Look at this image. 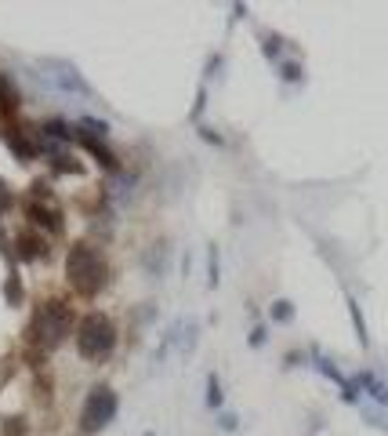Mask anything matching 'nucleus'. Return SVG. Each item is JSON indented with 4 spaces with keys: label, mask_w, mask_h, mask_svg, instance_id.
Segmentation results:
<instances>
[{
    "label": "nucleus",
    "mask_w": 388,
    "mask_h": 436,
    "mask_svg": "<svg viewBox=\"0 0 388 436\" xmlns=\"http://www.w3.org/2000/svg\"><path fill=\"white\" fill-rule=\"evenodd\" d=\"M80 145H84V153H91V157H95V160L102 164V168L117 171V164H120V160H117V153L109 150V145H105L98 135H87V131H84V135H80Z\"/></svg>",
    "instance_id": "8"
},
{
    "label": "nucleus",
    "mask_w": 388,
    "mask_h": 436,
    "mask_svg": "<svg viewBox=\"0 0 388 436\" xmlns=\"http://www.w3.org/2000/svg\"><path fill=\"white\" fill-rule=\"evenodd\" d=\"M0 113H15V91L4 73H0Z\"/></svg>",
    "instance_id": "14"
},
{
    "label": "nucleus",
    "mask_w": 388,
    "mask_h": 436,
    "mask_svg": "<svg viewBox=\"0 0 388 436\" xmlns=\"http://www.w3.org/2000/svg\"><path fill=\"white\" fill-rule=\"evenodd\" d=\"M294 317H298V309H294L290 298H276V302L269 305V320H272V324H290Z\"/></svg>",
    "instance_id": "10"
},
{
    "label": "nucleus",
    "mask_w": 388,
    "mask_h": 436,
    "mask_svg": "<svg viewBox=\"0 0 388 436\" xmlns=\"http://www.w3.org/2000/svg\"><path fill=\"white\" fill-rule=\"evenodd\" d=\"M47 73V80L59 87V91H69V95H91V84H84V77L77 73V66H69L62 59H51L40 66Z\"/></svg>",
    "instance_id": "5"
},
{
    "label": "nucleus",
    "mask_w": 388,
    "mask_h": 436,
    "mask_svg": "<svg viewBox=\"0 0 388 436\" xmlns=\"http://www.w3.org/2000/svg\"><path fill=\"white\" fill-rule=\"evenodd\" d=\"M276 73H280V77L287 80V84H301V62H287V59H280V66H276Z\"/></svg>",
    "instance_id": "13"
},
{
    "label": "nucleus",
    "mask_w": 388,
    "mask_h": 436,
    "mask_svg": "<svg viewBox=\"0 0 388 436\" xmlns=\"http://www.w3.org/2000/svg\"><path fill=\"white\" fill-rule=\"evenodd\" d=\"M196 335H200V327H196V324H186V338H181V353H186V356L196 349Z\"/></svg>",
    "instance_id": "19"
},
{
    "label": "nucleus",
    "mask_w": 388,
    "mask_h": 436,
    "mask_svg": "<svg viewBox=\"0 0 388 436\" xmlns=\"http://www.w3.org/2000/svg\"><path fill=\"white\" fill-rule=\"evenodd\" d=\"M117 411H120V396H117L113 389H109V386H95V389L87 393V400H84L80 433H84V436L102 433V429L117 418Z\"/></svg>",
    "instance_id": "3"
},
{
    "label": "nucleus",
    "mask_w": 388,
    "mask_h": 436,
    "mask_svg": "<svg viewBox=\"0 0 388 436\" xmlns=\"http://www.w3.org/2000/svg\"><path fill=\"white\" fill-rule=\"evenodd\" d=\"M356 389L359 393H366L371 400H378L381 407H388V382L378 375V371H371V368H363V371H356Z\"/></svg>",
    "instance_id": "7"
},
{
    "label": "nucleus",
    "mask_w": 388,
    "mask_h": 436,
    "mask_svg": "<svg viewBox=\"0 0 388 436\" xmlns=\"http://www.w3.org/2000/svg\"><path fill=\"white\" fill-rule=\"evenodd\" d=\"M218 429H221V433H236V429H239V418H236L232 411H221V414H218Z\"/></svg>",
    "instance_id": "20"
},
{
    "label": "nucleus",
    "mask_w": 388,
    "mask_h": 436,
    "mask_svg": "<svg viewBox=\"0 0 388 436\" xmlns=\"http://www.w3.org/2000/svg\"><path fill=\"white\" fill-rule=\"evenodd\" d=\"M308 360L316 363V371H323V375H327V378H330V382H334V386H338V393H341V400H345V404H359V389H356V382L348 378V375H345V371L338 368V363L327 356V353L312 349V353H308Z\"/></svg>",
    "instance_id": "6"
},
{
    "label": "nucleus",
    "mask_w": 388,
    "mask_h": 436,
    "mask_svg": "<svg viewBox=\"0 0 388 436\" xmlns=\"http://www.w3.org/2000/svg\"><path fill=\"white\" fill-rule=\"evenodd\" d=\"M44 131H47V135H59L62 142L73 138V131H69V124H66V120H47V124H44Z\"/></svg>",
    "instance_id": "16"
},
{
    "label": "nucleus",
    "mask_w": 388,
    "mask_h": 436,
    "mask_svg": "<svg viewBox=\"0 0 388 436\" xmlns=\"http://www.w3.org/2000/svg\"><path fill=\"white\" fill-rule=\"evenodd\" d=\"M345 302H348V313H352V327H356V338H359V342L366 345V342H371V335H366V324H363V309H359V302H356L352 295H348Z\"/></svg>",
    "instance_id": "12"
},
{
    "label": "nucleus",
    "mask_w": 388,
    "mask_h": 436,
    "mask_svg": "<svg viewBox=\"0 0 388 436\" xmlns=\"http://www.w3.org/2000/svg\"><path fill=\"white\" fill-rule=\"evenodd\" d=\"M218 277H221V269H218V244L207 247V284L218 287Z\"/></svg>",
    "instance_id": "15"
},
{
    "label": "nucleus",
    "mask_w": 388,
    "mask_h": 436,
    "mask_svg": "<svg viewBox=\"0 0 388 436\" xmlns=\"http://www.w3.org/2000/svg\"><path fill=\"white\" fill-rule=\"evenodd\" d=\"M207 411H214V414H221L225 411V393H221V382H218V375H207Z\"/></svg>",
    "instance_id": "9"
},
{
    "label": "nucleus",
    "mask_w": 388,
    "mask_h": 436,
    "mask_svg": "<svg viewBox=\"0 0 388 436\" xmlns=\"http://www.w3.org/2000/svg\"><path fill=\"white\" fill-rule=\"evenodd\" d=\"M66 331H69V313H66V305L47 302V305L36 309V320H33L29 338H33L36 345H44V349H54V345L66 338Z\"/></svg>",
    "instance_id": "4"
},
{
    "label": "nucleus",
    "mask_w": 388,
    "mask_h": 436,
    "mask_svg": "<svg viewBox=\"0 0 388 436\" xmlns=\"http://www.w3.org/2000/svg\"><path fill=\"white\" fill-rule=\"evenodd\" d=\"M196 131H200V138H207V142L214 145V150H225V138H221L218 131H211V127H207V124H200V127H196Z\"/></svg>",
    "instance_id": "21"
},
{
    "label": "nucleus",
    "mask_w": 388,
    "mask_h": 436,
    "mask_svg": "<svg viewBox=\"0 0 388 436\" xmlns=\"http://www.w3.org/2000/svg\"><path fill=\"white\" fill-rule=\"evenodd\" d=\"M163 251H167V244L160 240L149 254H145V262H142V266H145V272H149V277H163V269H167V262H163Z\"/></svg>",
    "instance_id": "11"
},
{
    "label": "nucleus",
    "mask_w": 388,
    "mask_h": 436,
    "mask_svg": "<svg viewBox=\"0 0 388 436\" xmlns=\"http://www.w3.org/2000/svg\"><path fill=\"white\" fill-rule=\"evenodd\" d=\"M66 280L80 291V295H98L109 284V266L91 244H73L66 259Z\"/></svg>",
    "instance_id": "1"
},
{
    "label": "nucleus",
    "mask_w": 388,
    "mask_h": 436,
    "mask_svg": "<svg viewBox=\"0 0 388 436\" xmlns=\"http://www.w3.org/2000/svg\"><path fill=\"white\" fill-rule=\"evenodd\" d=\"M77 345H80V356L84 360H109L117 349V324L102 317V313H91L80 320V331H77Z\"/></svg>",
    "instance_id": "2"
},
{
    "label": "nucleus",
    "mask_w": 388,
    "mask_h": 436,
    "mask_svg": "<svg viewBox=\"0 0 388 436\" xmlns=\"http://www.w3.org/2000/svg\"><path fill=\"white\" fill-rule=\"evenodd\" d=\"M203 109H207V87H200V95H196V102H193V113H189V120H193L196 127H200V120H203V117H200Z\"/></svg>",
    "instance_id": "18"
},
{
    "label": "nucleus",
    "mask_w": 388,
    "mask_h": 436,
    "mask_svg": "<svg viewBox=\"0 0 388 436\" xmlns=\"http://www.w3.org/2000/svg\"><path fill=\"white\" fill-rule=\"evenodd\" d=\"M247 342H251V349H262V345L269 342V331H265V324H254V327H251V335H247Z\"/></svg>",
    "instance_id": "17"
}]
</instances>
